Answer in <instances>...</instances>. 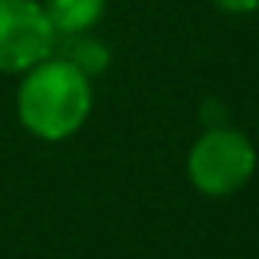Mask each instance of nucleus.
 I'll use <instances>...</instances> for the list:
<instances>
[{
    "label": "nucleus",
    "instance_id": "obj_1",
    "mask_svg": "<svg viewBox=\"0 0 259 259\" xmlns=\"http://www.w3.org/2000/svg\"><path fill=\"white\" fill-rule=\"evenodd\" d=\"M92 112V79L63 56H46L23 72L17 89V118L43 141H66Z\"/></svg>",
    "mask_w": 259,
    "mask_h": 259
},
{
    "label": "nucleus",
    "instance_id": "obj_2",
    "mask_svg": "<svg viewBox=\"0 0 259 259\" xmlns=\"http://www.w3.org/2000/svg\"><path fill=\"white\" fill-rule=\"evenodd\" d=\"M256 171V148L236 128H210L187 154V174L200 194L230 197L246 187Z\"/></svg>",
    "mask_w": 259,
    "mask_h": 259
},
{
    "label": "nucleus",
    "instance_id": "obj_3",
    "mask_svg": "<svg viewBox=\"0 0 259 259\" xmlns=\"http://www.w3.org/2000/svg\"><path fill=\"white\" fill-rule=\"evenodd\" d=\"M56 30L39 0H0V72H26L53 56Z\"/></svg>",
    "mask_w": 259,
    "mask_h": 259
},
{
    "label": "nucleus",
    "instance_id": "obj_4",
    "mask_svg": "<svg viewBox=\"0 0 259 259\" xmlns=\"http://www.w3.org/2000/svg\"><path fill=\"white\" fill-rule=\"evenodd\" d=\"M50 17L53 30L69 36V33H89L105 13V0H39Z\"/></svg>",
    "mask_w": 259,
    "mask_h": 259
},
{
    "label": "nucleus",
    "instance_id": "obj_5",
    "mask_svg": "<svg viewBox=\"0 0 259 259\" xmlns=\"http://www.w3.org/2000/svg\"><path fill=\"white\" fill-rule=\"evenodd\" d=\"M59 56L69 59L76 69H82L89 79L108 69V50H105V43L92 39L89 33H69V43H66V50L59 53Z\"/></svg>",
    "mask_w": 259,
    "mask_h": 259
},
{
    "label": "nucleus",
    "instance_id": "obj_6",
    "mask_svg": "<svg viewBox=\"0 0 259 259\" xmlns=\"http://www.w3.org/2000/svg\"><path fill=\"white\" fill-rule=\"evenodd\" d=\"M210 4H213L217 10H223V13H236V17L259 10V0H210Z\"/></svg>",
    "mask_w": 259,
    "mask_h": 259
}]
</instances>
